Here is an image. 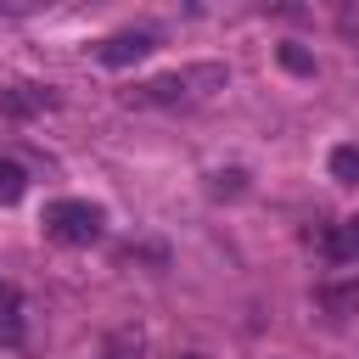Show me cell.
I'll return each mask as SVG.
<instances>
[{"mask_svg":"<svg viewBox=\"0 0 359 359\" xmlns=\"http://www.w3.org/2000/svg\"><path fill=\"white\" fill-rule=\"evenodd\" d=\"M230 84V67L224 62H191V67H174V73H157L146 84L129 90L135 107H196L208 95H219Z\"/></svg>","mask_w":359,"mask_h":359,"instance_id":"6da1fadb","label":"cell"},{"mask_svg":"<svg viewBox=\"0 0 359 359\" xmlns=\"http://www.w3.org/2000/svg\"><path fill=\"white\" fill-rule=\"evenodd\" d=\"M39 224H45V236L62 241V247H90V241H101L107 213H101L95 202H84V196H56V202H45Z\"/></svg>","mask_w":359,"mask_h":359,"instance_id":"7a4b0ae2","label":"cell"},{"mask_svg":"<svg viewBox=\"0 0 359 359\" xmlns=\"http://www.w3.org/2000/svg\"><path fill=\"white\" fill-rule=\"evenodd\" d=\"M157 50V34H146V28H123V34H107L90 56L101 62V67H129V62H140V56H151Z\"/></svg>","mask_w":359,"mask_h":359,"instance_id":"3957f363","label":"cell"},{"mask_svg":"<svg viewBox=\"0 0 359 359\" xmlns=\"http://www.w3.org/2000/svg\"><path fill=\"white\" fill-rule=\"evenodd\" d=\"M50 107H56L50 84H11V90H0V118H34V112H50Z\"/></svg>","mask_w":359,"mask_h":359,"instance_id":"277c9868","label":"cell"},{"mask_svg":"<svg viewBox=\"0 0 359 359\" xmlns=\"http://www.w3.org/2000/svg\"><path fill=\"white\" fill-rule=\"evenodd\" d=\"M28 342V314H22V292L11 280H0V348H22Z\"/></svg>","mask_w":359,"mask_h":359,"instance_id":"5b68a950","label":"cell"},{"mask_svg":"<svg viewBox=\"0 0 359 359\" xmlns=\"http://www.w3.org/2000/svg\"><path fill=\"white\" fill-rule=\"evenodd\" d=\"M320 252L331 264H359V213L353 219H337L325 236H320Z\"/></svg>","mask_w":359,"mask_h":359,"instance_id":"8992f818","label":"cell"},{"mask_svg":"<svg viewBox=\"0 0 359 359\" xmlns=\"http://www.w3.org/2000/svg\"><path fill=\"white\" fill-rule=\"evenodd\" d=\"M314 297H320V309H325V314H337V320H342V314H353V309H359V280H342V286H320Z\"/></svg>","mask_w":359,"mask_h":359,"instance_id":"52a82bcc","label":"cell"},{"mask_svg":"<svg viewBox=\"0 0 359 359\" xmlns=\"http://www.w3.org/2000/svg\"><path fill=\"white\" fill-rule=\"evenodd\" d=\"M325 168H331L337 185H359V146H353V140H348V146H331Z\"/></svg>","mask_w":359,"mask_h":359,"instance_id":"ba28073f","label":"cell"},{"mask_svg":"<svg viewBox=\"0 0 359 359\" xmlns=\"http://www.w3.org/2000/svg\"><path fill=\"white\" fill-rule=\"evenodd\" d=\"M22 196H28V174H22V163L0 157V208H17Z\"/></svg>","mask_w":359,"mask_h":359,"instance_id":"9c48e42d","label":"cell"},{"mask_svg":"<svg viewBox=\"0 0 359 359\" xmlns=\"http://www.w3.org/2000/svg\"><path fill=\"white\" fill-rule=\"evenodd\" d=\"M280 67H286V73H314V56L297 50V45H280Z\"/></svg>","mask_w":359,"mask_h":359,"instance_id":"30bf717a","label":"cell"},{"mask_svg":"<svg viewBox=\"0 0 359 359\" xmlns=\"http://www.w3.org/2000/svg\"><path fill=\"white\" fill-rule=\"evenodd\" d=\"M180 359H202V353H180Z\"/></svg>","mask_w":359,"mask_h":359,"instance_id":"8fae6325","label":"cell"}]
</instances>
